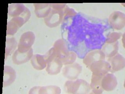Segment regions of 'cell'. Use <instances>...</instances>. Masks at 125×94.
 I'll return each mask as SVG.
<instances>
[{"label": "cell", "instance_id": "cell-1", "mask_svg": "<svg viewBox=\"0 0 125 94\" xmlns=\"http://www.w3.org/2000/svg\"><path fill=\"white\" fill-rule=\"evenodd\" d=\"M66 91L70 94H86L91 90L90 85L83 79L67 81L64 85Z\"/></svg>", "mask_w": 125, "mask_h": 94}, {"label": "cell", "instance_id": "cell-2", "mask_svg": "<svg viewBox=\"0 0 125 94\" xmlns=\"http://www.w3.org/2000/svg\"><path fill=\"white\" fill-rule=\"evenodd\" d=\"M35 40V35L32 32L27 31L23 33L20 39L17 50L21 53L27 52L32 48Z\"/></svg>", "mask_w": 125, "mask_h": 94}, {"label": "cell", "instance_id": "cell-3", "mask_svg": "<svg viewBox=\"0 0 125 94\" xmlns=\"http://www.w3.org/2000/svg\"><path fill=\"white\" fill-rule=\"evenodd\" d=\"M63 10H58L52 9L49 15L44 19L46 25L51 28L58 26L62 23L63 18Z\"/></svg>", "mask_w": 125, "mask_h": 94}, {"label": "cell", "instance_id": "cell-4", "mask_svg": "<svg viewBox=\"0 0 125 94\" xmlns=\"http://www.w3.org/2000/svg\"><path fill=\"white\" fill-rule=\"evenodd\" d=\"M108 21L113 28L121 30L125 27V14L120 11H115L109 15Z\"/></svg>", "mask_w": 125, "mask_h": 94}, {"label": "cell", "instance_id": "cell-5", "mask_svg": "<svg viewBox=\"0 0 125 94\" xmlns=\"http://www.w3.org/2000/svg\"><path fill=\"white\" fill-rule=\"evenodd\" d=\"M82 67L77 63L66 65L62 70V74L64 77L70 80H74L81 73Z\"/></svg>", "mask_w": 125, "mask_h": 94}, {"label": "cell", "instance_id": "cell-6", "mask_svg": "<svg viewBox=\"0 0 125 94\" xmlns=\"http://www.w3.org/2000/svg\"><path fill=\"white\" fill-rule=\"evenodd\" d=\"M89 68L92 72V74L103 76L110 71L111 68L108 62L101 60L94 62Z\"/></svg>", "mask_w": 125, "mask_h": 94}, {"label": "cell", "instance_id": "cell-7", "mask_svg": "<svg viewBox=\"0 0 125 94\" xmlns=\"http://www.w3.org/2000/svg\"><path fill=\"white\" fill-rule=\"evenodd\" d=\"M107 62L110 65V71L112 72L118 71L125 68V58L118 53L113 57L108 58Z\"/></svg>", "mask_w": 125, "mask_h": 94}, {"label": "cell", "instance_id": "cell-8", "mask_svg": "<svg viewBox=\"0 0 125 94\" xmlns=\"http://www.w3.org/2000/svg\"><path fill=\"white\" fill-rule=\"evenodd\" d=\"M105 57L102 51L100 49L92 50L87 53L83 59V62L89 68L94 62L105 60Z\"/></svg>", "mask_w": 125, "mask_h": 94}, {"label": "cell", "instance_id": "cell-9", "mask_svg": "<svg viewBox=\"0 0 125 94\" xmlns=\"http://www.w3.org/2000/svg\"><path fill=\"white\" fill-rule=\"evenodd\" d=\"M117 84L116 77L113 74H106L103 76L102 79V87L105 91H113L116 88Z\"/></svg>", "mask_w": 125, "mask_h": 94}, {"label": "cell", "instance_id": "cell-10", "mask_svg": "<svg viewBox=\"0 0 125 94\" xmlns=\"http://www.w3.org/2000/svg\"><path fill=\"white\" fill-rule=\"evenodd\" d=\"M61 89L58 86H36L31 88L29 94H59L61 93Z\"/></svg>", "mask_w": 125, "mask_h": 94}, {"label": "cell", "instance_id": "cell-11", "mask_svg": "<svg viewBox=\"0 0 125 94\" xmlns=\"http://www.w3.org/2000/svg\"><path fill=\"white\" fill-rule=\"evenodd\" d=\"M33 51L32 48L25 53H21L17 49L12 57L14 64L21 65L24 64L31 60L33 56Z\"/></svg>", "mask_w": 125, "mask_h": 94}, {"label": "cell", "instance_id": "cell-12", "mask_svg": "<svg viewBox=\"0 0 125 94\" xmlns=\"http://www.w3.org/2000/svg\"><path fill=\"white\" fill-rule=\"evenodd\" d=\"M52 47L56 57L60 59L64 58L69 52L66 43L62 39L56 41Z\"/></svg>", "mask_w": 125, "mask_h": 94}, {"label": "cell", "instance_id": "cell-13", "mask_svg": "<svg viewBox=\"0 0 125 94\" xmlns=\"http://www.w3.org/2000/svg\"><path fill=\"white\" fill-rule=\"evenodd\" d=\"M62 66L63 64L60 59L55 57L47 64L46 71L50 75H56L60 72Z\"/></svg>", "mask_w": 125, "mask_h": 94}, {"label": "cell", "instance_id": "cell-14", "mask_svg": "<svg viewBox=\"0 0 125 94\" xmlns=\"http://www.w3.org/2000/svg\"><path fill=\"white\" fill-rule=\"evenodd\" d=\"M16 78V72L11 67L5 66L4 67L3 87L9 86L15 81Z\"/></svg>", "mask_w": 125, "mask_h": 94}, {"label": "cell", "instance_id": "cell-15", "mask_svg": "<svg viewBox=\"0 0 125 94\" xmlns=\"http://www.w3.org/2000/svg\"><path fill=\"white\" fill-rule=\"evenodd\" d=\"M35 12L36 17L38 18H45L49 15L52 8L51 4L36 3L34 4Z\"/></svg>", "mask_w": 125, "mask_h": 94}, {"label": "cell", "instance_id": "cell-16", "mask_svg": "<svg viewBox=\"0 0 125 94\" xmlns=\"http://www.w3.org/2000/svg\"><path fill=\"white\" fill-rule=\"evenodd\" d=\"M105 57L109 58L116 55L118 52V41L112 43H105L101 49Z\"/></svg>", "mask_w": 125, "mask_h": 94}, {"label": "cell", "instance_id": "cell-17", "mask_svg": "<svg viewBox=\"0 0 125 94\" xmlns=\"http://www.w3.org/2000/svg\"><path fill=\"white\" fill-rule=\"evenodd\" d=\"M31 62L33 68L37 70H42L47 67V63L44 55H34L31 59Z\"/></svg>", "mask_w": 125, "mask_h": 94}, {"label": "cell", "instance_id": "cell-18", "mask_svg": "<svg viewBox=\"0 0 125 94\" xmlns=\"http://www.w3.org/2000/svg\"><path fill=\"white\" fill-rule=\"evenodd\" d=\"M103 76L92 74L90 87L94 94H102L104 89L102 87L101 81Z\"/></svg>", "mask_w": 125, "mask_h": 94}, {"label": "cell", "instance_id": "cell-19", "mask_svg": "<svg viewBox=\"0 0 125 94\" xmlns=\"http://www.w3.org/2000/svg\"><path fill=\"white\" fill-rule=\"evenodd\" d=\"M26 8L23 4L21 3L11 4L8 7V14L13 17H19L23 13Z\"/></svg>", "mask_w": 125, "mask_h": 94}, {"label": "cell", "instance_id": "cell-20", "mask_svg": "<svg viewBox=\"0 0 125 94\" xmlns=\"http://www.w3.org/2000/svg\"><path fill=\"white\" fill-rule=\"evenodd\" d=\"M17 42L14 38H7L6 39L5 59L10 55L17 47Z\"/></svg>", "mask_w": 125, "mask_h": 94}, {"label": "cell", "instance_id": "cell-21", "mask_svg": "<svg viewBox=\"0 0 125 94\" xmlns=\"http://www.w3.org/2000/svg\"><path fill=\"white\" fill-rule=\"evenodd\" d=\"M77 58V55L73 51H69L67 55L64 58L60 59L63 65L72 64L75 62Z\"/></svg>", "mask_w": 125, "mask_h": 94}, {"label": "cell", "instance_id": "cell-22", "mask_svg": "<svg viewBox=\"0 0 125 94\" xmlns=\"http://www.w3.org/2000/svg\"><path fill=\"white\" fill-rule=\"evenodd\" d=\"M19 28V25L17 24L11 20L10 21L8 22L7 23L6 35H15Z\"/></svg>", "mask_w": 125, "mask_h": 94}, {"label": "cell", "instance_id": "cell-23", "mask_svg": "<svg viewBox=\"0 0 125 94\" xmlns=\"http://www.w3.org/2000/svg\"><path fill=\"white\" fill-rule=\"evenodd\" d=\"M122 34L120 33L113 32L110 33L105 40V43H112L118 41V39L122 36Z\"/></svg>", "mask_w": 125, "mask_h": 94}, {"label": "cell", "instance_id": "cell-24", "mask_svg": "<svg viewBox=\"0 0 125 94\" xmlns=\"http://www.w3.org/2000/svg\"><path fill=\"white\" fill-rule=\"evenodd\" d=\"M64 17L65 19L67 17H73L76 15L77 13L74 11L73 9L70 8L68 7L67 6H66L63 10Z\"/></svg>", "mask_w": 125, "mask_h": 94}, {"label": "cell", "instance_id": "cell-25", "mask_svg": "<svg viewBox=\"0 0 125 94\" xmlns=\"http://www.w3.org/2000/svg\"><path fill=\"white\" fill-rule=\"evenodd\" d=\"M51 8L54 10H63L66 6L65 4H51Z\"/></svg>", "mask_w": 125, "mask_h": 94}]
</instances>
